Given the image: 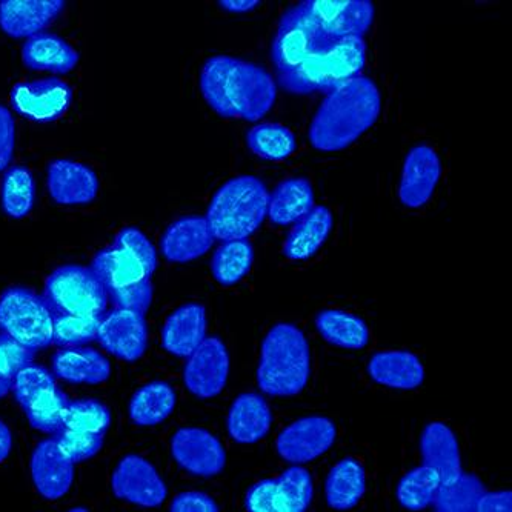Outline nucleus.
Instances as JSON below:
<instances>
[{
	"mask_svg": "<svg viewBox=\"0 0 512 512\" xmlns=\"http://www.w3.org/2000/svg\"><path fill=\"white\" fill-rule=\"evenodd\" d=\"M271 60L280 87L290 94L328 93L362 73L366 64L365 40L326 33L305 2L286 8L280 17Z\"/></svg>",
	"mask_w": 512,
	"mask_h": 512,
	"instance_id": "nucleus-1",
	"label": "nucleus"
},
{
	"mask_svg": "<svg viewBox=\"0 0 512 512\" xmlns=\"http://www.w3.org/2000/svg\"><path fill=\"white\" fill-rule=\"evenodd\" d=\"M199 85L208 107L223 119L257 122L276 105L273 76L239 57H210L200 71Z\"/></svg>",
	"mask_w": 512,
	"mask_h": 512,
	"instance_id": "nucleus-2",
	"label": "nucleus"
},
{
	"mask_svg": "<svg viewBox=\"0 0 512 512\" xmlns=\"http://www.w3.org/2000/svg\"><path fill=\"white\" fill-rule=\"evenodd\" d=\"M382 93L371 77L357 74L326 93L308 128L314 150L337 153L357 142L377 124Z\"/></svg>",
	"mask_w": 512,
	"mask_h": 512,
	"instance_id": "nucleus-3",
	"label": "nucleus"
},
{
	"mask_svg": "<svg viewBox=\"0 0 512 512\" xmlns=\"http://www.w3.org/2000/svg\"><path fill=\"white\" fill-rule=\"evenodd\" d=\"M311 377V348L305 333L293 323H277L263 337L257 385L273 397L302 393Z\"/></svg>",
	"mask_w": 512,
	"mask_h": 512,
	"instance_id": "nucleus-4",
	"label": "nucleus"
},
{
	"mask_svg": "<svg viewBox=\"0 0 512 512\" xmlns=\"http://www.w3.org/2000/svg\"><path fill=\"white\" fill-rule=\"evenodd\" d=\"M270 193L256 176H237L216 191L208 207L207 223L214 240H247L268 216Z\"/></svg>",
	"mask_w": 512,
	"mask_h": 512,
	"instance_id": "nucleus-5",
	"label": "nucleus"
},
{
	"mask_svg": "<svg viewBox=\"0 0 512 512\" xmlns=\"http://www.w3.org/2000/svg\"><path fill=\"white\" fill-rule=\"evenodd\" d=\"M156 268V248L142 231L133 227L117 233L113 245L99 251L91 263V270L107 293L150 279Z\"/></svg>",
	"mask_w": 512,
	"mask_h": 512,
	"instance_id": "nucleus-6",
	"label": "nucleus"
},
{
	"mask_svg": "<svg viewBox=\"0 0 512 512\" xmlns=\"http://www.w3.org/2000/svg\"><path fill=\"white\" fill-rule=\"evenodd\" d=\"M54 316L47 300L22 286L0 296V331L28 350H44L53 343Z\"/></svg>",
	"mask_w": 512,
	"mask_h": 512,
	"instance_id": "nucleus-7",
	"label": "nucleus"
},
{
	"mask_svg": "<svg viewBox=\"0 0 512 512\" xmlns=\"http://www.w3.org/2000/svg\"><path fill=\"white\" fill-rule=\"evenodd\" d=\"M45 296L54 314L102 317L108 293L91 268L67 265L57 268L45 283Z\"/></svg>",
	"mask_w": 512,
	"mask_h": 512,
	"instance_id": "nucleus-8",
	"label": "nucleus"
},
{
	"mask_svg": "<svg viewBox=\"0 0 512 512\" xmlns=\"http://www.w3.org/2000/svg\"><path fill=\"white\" fill-rule=\"evenodd\" d=\"M314 482L308 469L291 466L276 479L260 480L248 489L250 512H305L313 503Z\"/></svg>",
	"mask_w": 512,
	"mask_h": 512,
	"instance_id": "nucleus-9",
	"label": "nucleus"
},
{
	"mask_svg": "<svg viewBox=\"0 0 512 512\" xmlns=\"http://www.w3.org/2000/svg\"><path fill=\"white\" fill-rule=\"evenodd\" d=\"M230 376V354L220 337H205L183 368V382L199 399H213L222 393Z\"/></svg>",
	"mask_w": 512,
	"mask_h": 512,
	"instance_id": "nucleus-10",
	"label": "nucleus"
},
{
	"mask_svg": "<svg viewBox=\"0 0 512 512\" xmlns=\"http://www.w3.org/2000/svg\"><path fill=\"white\" fill-rule=\"evenodd\" d=\"M336 439L337 428L333 420L323 416L302 417L277 436V454L285 462L303 465L330 451Z\"/></svg>",
	"mask_w": 512,
	"mask_h": 512,
	"instance_id": "nucleus-11",
	"label": "nucleus"
},
{
	"mask_svg": "<svg viewBox=\"0 0 512 512\" xmlns=\"http://www.w3.org/2000/svg\"><path fill=\"white\" fill-rule=\"evenodd\" d=\"M111 488L117 499L142 508H157L168 496L167 485L153 463L137 454L125 456L117 463Z\"/></svg>",
	"mask_w": 512,
	"mask_h": 512,
	"instance_id": "nucleus-12",
	"label": "nucleus"
},
{
	"mask_svg": "<svg viewBox=\"0 0 512 512\" xmlns=\"http://www.w3.org/2000/svg\"><path fill=\"white\" fill-rule=\"evenodd\" d=\"M171 456L191 476H219L227 466V453L220 440L203 428H180L171 439Z\"/></svg>",
	"mask_w": 512,
	"mask_h": 512,
	"instance_id": "nucleus-13",
	"label": "nucleus"
},
{
	"mask_svg": "<svg viewBox=\"0 0 512 512\" xmlns=\"http://www.w3.org/2000/svg\"><path fill=\"white\" fill-rule=\"evenodd\" d=\"M73 102V88L64 80L40 79L17 84L11 91L16 113L37 124H50L67 113Z\"/></svg>",
	"mask_w": 512,
	"mask_h": 512,
	"instance_id": "nucleus-14",
	"label": "nucleus"
},
{
	"mask_svg": "<svg viewBox=\"0 0 512 512\" xmlns=\"http://www.w3.org/2000/svg\"><path fill=\"white\" fill-rule=\"evenodd\" d=\"M442 177V160L433 147L420 143L406 154L399 183L403 207L419 210L436 193Z\"/></svg>",
	"mask_w": 512,
	"mask_h": 512,
	"instance_id": "nucleus-15",
	"label": "nucleus"
},
{
	"mask_svg": "<svg viewBox=\"0 0 512 512\" xmlns=\"http://www.w3.org/2000/svg\"><path fill=\"white\" fill-rule=\"evenodd\" d=\"M97 340L117 359L136 362L148 348L147 320L142 314L116 308L100 319Z\"/></svg>",
	"mask_w": 512,
	"mask_h": 512,
	"instance_id": "nucleus-16",
	"label": "nucleus"
},
{
	"mask_svg": "<svg viewBox=\"0 0 512 512\" xmlns=\"http://www.w3.org/2000/svg\"><path fill=\"white\" fill-rule=\"evenodd\" d=\"M305 5L326 33L337 37L363 39L376 16L370 0H305Z\"/></svg>",
	"mask_w": 512,
	"mask_h": 512,
	"instance_id": "nucleus-17",
	"label": "nucleus"
},
{
	"mask_svg": "<svg viewBox=\"0 0 512 512\" xmlns=\"http://www.w3.org/2000/svg\"><path fill=\"white\" fill-rule=\"evenodd\" d=\"M47 187L51 199L59 205H88L96 200L100 182L84 163L57 159L48 165Z\"/></svg>",
	"mask_w": 512,
	"mask_h": 512,
	"instance_id": "nucleus-18",
	"label": "nucleus"
},
{
	"mask_svg": "<svg viewBox=\"0 0 512 512\" xmlns=\"http://www.w3.org/2000/svg\"><path fill=\"white\" fill-rule=\"evenodd\" d=\"M31 479L37 493L47 500H59L70 491L74 463L60 451L56 440L40 442L31 454Z\"/></svg>",
	"mask_w": 512,
	"mask_h": 512,
	"instance_id": "nucleus-19",
	"label": "nucleus"
},
{
	"mask_svg": "<svg viewBox=\"0 0 512 512\" xmlns=\"http://www.w3.org/2000/svg\"><path fill=\"white\" fill-rule=\"evenodd\" d=\"M64 8L62 0H4L0 30L13 39H30L50 27Z\"/></svg>",
	"mask_w": 512,
	"mask_h": 512,
	"instance_id": "nucleus-20",
	"label": "nucleus"
},
{
	"mask_svg": "<svg viewBox=\"0 0 512 512\" xmlns=\"http://www.w3.org/2000/svg\"><path fill=\"white\" fill-rule=\"evenodd\" d=\"M213 243L205 217H180L163 233L160 251L168 262L187 263L205 256Z\"/></svg>",
	"mask_w": 512,
	"mask_h": 512,
	"instance_id": "nucleus-21",
	"label": "nucleus"
},
{
	"mask_svg": "<svg viewBox=\"0 0 512 512\" xmlns=\"http://www.w3.org/2000/svg\"><path fill=\"white\" fill-rule=\"evenodd\" d=\"M207 310L200 303H187L168 316L162 328V346L176 357H190L207 337Z\"/></svg>",
	"mask_w": 512,
	"mask_h": 512,
	"instance_id": "nucleus-22",
	"label": "nucleus"
},
{
	"mask_svg": "<svg viewBox=\"0 0 512 512\" xmlns=\"http://www.w3.org/2000/svg\"><path fill=\"white\" fill-rule=\"evenodd\" d=\"M423 465L436 469L440 482H454L463 473L459 440L453 429L442 422H431L420 437Z\"/></svg>",
	"mask_w": 512,
	"mask_h": 512,
	"instance_id": "nucleus-23",
	"label": "nucleus"
},
{
	"mask_svg": "<svg viewBox=\"0 0 512 512\" xmlns=\"http://www.w3.org/2000/svg\"><path fill=\"white\" fill-rule=\"evenodd\" d=\"M273 413L260 394L245 393L237 397L228 413V434L242 445L259 442L270 433Z\"/></svg>",
	"mask_w": 512,
	"mask_h": 512,
	"instance_id": "nucleus-24",
	"label": "nucleus"
},
{
	"mask_svg": "<svg viewBox=\"0 0 512 512\" xmlns=\"http://www.w3.org/2000/svg\"><path fill=\"white\" fill-rule=\"evenodd\" d=\"M368 374L374 382L386 388L411 391L422 386L425 366L409 351H380L368 362Z\"/></svg>",
	"mask_w": 512,
	"mask_h": 512,
	"instance_id": "nucleus-25",
	"label": "nucleus"
},
{
	"mask_svg": "<svg viewBox=\"0 0 512 512\" xmlns=\"http://www.w3.org/2000/svg\"><path fill=\"white\" fill-rule=\"evenodd\" d=\"M53 371L68 383L99 385L111 374L110 360L87 346L62 348L53 357Z\"/></svg>",
	"mask_w": 512,
	"mask_h": 512,
	"instance_id": "nucleus-26",
	"label": "nucleus"
},
{
	"mask_svg": "<svg viewBox=\"0 0 512 512\" xmlns=\"http://www.w3.org/2000/svg\"><path fill=\"white\" fill-rule=\"evenodd\" d=\"M334 227L330 208L314 207L296 222L283 243V254L290 260H308L319 253Z\"/></svg>",
	"mask_w": 512,
	"mask_h": 512,
	"instance_id": "nucleus-27",
	"label": "nucleus"
},
{
	"mask_svg": "<svg viewBox=\"0 0 512 512\" xmlns=\"http://www.w3.org/2000/svg\"><path fill=\"white\" fill-rule=\"evenodd\" d=\"M22 62L30 70L67 74L79 64V53L62 37L39 33L22 47Z\"/></svg>",
	"mask_w": 512,
	"mask_h": 512,
	"instance_id": "nucleus-28",
	"label": "nucleus"
},
{
	"mask_svg": "<svg viewBox=\"0 0 512 512\" xmlns=\"http://www.w3.org/2000/svg\"><path fill=\"white\" fill-rule=\"evenodd\" d=\"M314 208V188L305 177H291L277 185L268 200V217L274 225L286 227L299 222Z\"/></svg>",
	"mask_w": 512,
	"mask_h": 512,
	"instance_id": "nucleus-29",
	"label": "nucleus"
},
{
	"mask_svg": "<svg viewBox=\"0 0 512 512\" xmlns=\"http://www.w3.org/2000/svg\"><path fill=\"white\" fill-rule=\"evenodd\" d=\"M366 489V473L362 463L353 457L337 462L325 482L326 503L337 511L354 508Z\"/></svg>",
	"mask_w": 512,
	"mask_h": 512,
	"instance_id": "nucleus-30",
	"label": "nucleus"
},
{
	"mask_svg": "<svg viewBox=\"0 0 512 512\" xmlns=\"http://www.w3.org/2000/svg\"><path fill=\"white\" fill-rule=\"evenodd\" d=\"M316 330L320 336L343 350H363L370 343V328L356 314L342 310H323L316 316Z\"/></svg>",
	"mask_w": 512,
	"mask_h": 512,
	"instance_id": "nucleus-31",
	"label": "nucleus"
},
{
	"mask_svg": "<svg viewBox=\"0 0 512 512\" xmlns=\"http://www.w3.org/2000/svg\"><path fill=\"white\" fill-rule=\"evenodd\" d=\"M177 396L170 383L156 380L137 389L130 402V419L139 426L165 422L176 408Z\"/></svg>",
	"mask_w": 512,
	"mask_h": 512,
	"instance_id": "nucleus-32",
	"label": "nucleus"
},
{
	"mask_svg": "<svg viewBox=\"0 0 512 512\" xmlns=\"http://www.w3.org/2000/svg\"><path fill=\"white\" fill-rule=\"evenodd\" d=\"M253 263V245L248 240H228L214 253L211 273L219 285L234 286L248 276Z\"/></svg>",
	"mask_w": 512,
	"mask_h": 512,
	"instance_id": "nucleus-33",
	"label": "nucleus"
},
{
	"mask_svg": "<svg viewBox=\"0 0 512 512\" xmlns=\"http://www.w3.org/2000/svg\"><path fill=\"white\" fill-rule=\"evenodd\" d=\"M36 200V182L27 167H13L5 173L0 188L2 211L11 219H24Z\"/></svg>",
	"mask_w": 512,
	"mask_h": 512,
	"instance_id": "nucleus-34",
	"label": "nucleus"
},
{
	"mask_svg": "<svg viewBox=\"0 0 512 512\" xmlns=\"http://www.w3.org/2000/svg\"><path fill=\"white\" fill-rule=\"evenodd\" d=\"M247 145L260 159L282 162L297 148L293 131L279 124H259L247 133Z\"/></svg>",
	"mask_w": 512,
	"mask_h": 512,
	"instance_id": "nucleus-35",
	"label": "nucleus"
},
{
	"mask_svg": "<svg viewBox=\"0 0 512 512\" xmlns=\"http://www.w3.org/2000/svg\"><path fill=\"white\" fill-rule=\"evenodd\" d=\"M486 488L474 474H460L451 483H440L434 496V509L439 512H476L477 503Z\"/></svg>",
	"mask_w": 512,
	"mask_h": 512,
	"instance_id": "nucleus-36",
	"label": "nucleus"
},
{
	"mask_svg": "<svg viewBox=\"0 0 512 512\" xmlns=\"http://www.w3.org/2000/svg\"><path fill=\"white\" fill-rule=\"evenodd\" d=\"M436 469L422 465L402 477L397 485L396 496L400 505L409 511H422L433 503L440 486Z\"/></svg>",
	"mask_w": 512,
	"mask_h": 512,
	"instance_id": "nucleus-37",
	"label": "nucleus"
},
{
	"mask_svg": "<svg viewBox=\"0 0 512 512\" xmlns=\"http://www.w3.org/2000/svg\"><path fill=\"white\" fill-rule=\"evenodd\" d=\"M70 400L57 386L34 397L24 409L28 422L40 433L54 434L65 425Z\"/></svg>",
	"mask_w": 512,
	"mask_h": 512,
	"instance_id": "nucleus-38",
	"label": "nucleus"
},
{
	"mask_svg": "<svg viewBox=\"0 0 512 512\" xmlns=\"http://www.w3.org/2000/svg\"><path fill=\"white\" fill-rule=\"evenodd\" d=\"M100 319L96 316H54L53 343L59 348L84 346L97 339Z\"/></svg>",
	"mask_w": 512,
	"mask_h": 512,
	"instance_id": "nucleus-39",
	"label": "nucleus"
},
{
	"mask_svg": "<svg viewBox=\"0 0 512 512\" xmlns=\"http://www.w3.org/2000/svg\"><path fill=\"white\" fill-rule=\"evenodd\" d=\"M111 423L110 409L94 399L76 400L70 402L65 416L67 428L87 433L105 434Z\"/></svg>",
	"mask_w": 512,
	"mask_h": 512,
	"instance_id": "nucleus-40",
	"label": "nucleus"
},
{
	"mask_svg": "<svg viewBox=\"0 0 512 512\" xmlns=\"http://www.w3.org/2000/svg\"><path fill=\"white\" fill-rule=\"evenodd\" d=\"M54 440L60 451L76 465V463L85 462L99 453L104 446V434L87 433V431H77V429L62 428L54 433Z\"/></svg>",
	"mask_w": 512,
	"mask_h": 512,
	"instance_id": "nucleus-41",
	"label": "nucleus"
},
{
	"mask_svg": "<svg viewBox=\"0 0 512 512\" xmlns=\"http://www.w3.org/2000/svg\"><path fill=\"white\" fill-rule=\"evenodd\" d=\"M33 360L34 351L20 345L7 334H0V397L10 393L17 373Z\"/></svg>",
	"mask_w": 512,
	"mask_h": 512,
	"instance_id": "nucleus-42",
	"label": "nucleus"
},
{
	"mask_svg": "<svg viewBox=\"0 0 512 512\" xmlns=\"http://www.w3.org/2000/svg\"><path fill=\"white\" fill-rule=\"evenodd\" d=\"M56 380L53 374L44 368V366L28 363L17 373L16 380L13 383L14 394L17 402L22 408L28 405L34 397L44 393L47 389L54 388Z\"/></svg>",
	"mask_w": 512,
	"mask_h": 512,
	"instance_id": "nucleus-43",
	"label": "nucleus"
},
{
	"mask_svg": "<svg viewBox=\"0 0 512 512\" xmlns=\"http://www.w3.org/2000/svg\"><path fill=\"white\" fill-rule=\"evenodd\" d=\"M153 283L150 279L140 280V282L131 283L124 288L108 291L111 302L117 310L134 311V313L145 316L153 303Z\"/></svg>",
	"mask_w": 512,
	"mask_h": 512,
	"instance_id": "nucleus-44",
	"label": "nucleus"
},
{
	"mask_svg": "<svg viewBox=\"0 0 512 512\" xmlns=\"http://www.w3.org/2000/svg\"><path fill=\"white\" fill-rule=\"evenodd\" d=\"M16 148V122L13 114L0 105V173L10 167Z\"/></svg>",
	"mask_w": 512,
	"mask_h": 512,
	"instance_id": "nucleus-45",
	"label": "nucleus"
},
{
	"mask_svg": "<svg viewBox=\"0 0 512 512\" xmlns=\"http://www.w3.org/2000/svg\"><path fill=\"white\" fill-rule=\"evenodd\" d=\"M170 511L174 512H219L220 506L217 505L213 497L199 491H188V493L179 494L174 497L170 505Z\"/></svg>",
	"mask_w": 512,
	"mask_h": 512,
	"instance_id": "nucleus-46",
	"label": "nucleus"
},
{
	"mask_svg": "<svg viewBox=\"0 0 512 512\" xmlns=\"http://www.w3.org/2000/svg\"><path fill=\"white\" fill-rule=\"evenodd\" d=\"M479 512H511L512 511V493L511 491H497V493H485L477 503Z\"/></svg>",
	"mask_w": 512,
	"mask_h": 512,
	"instance_id": "nucleus-47",
	"label": "nucleus"
},
{
	"mask_svg": "<svg viewBox=\"0 0 512 512\" xmlns=\"http://www.w3.org/2000/svg\"><path fill=\"white\" fill-rule=\"evenodd\" d=\"M217 5L223 10L230 11V13H248V11L259 7L260 2H257V0H223Z\"/></svg>",
	"mask_w": 512,
	"mask_h": 512,
	"instance_id": "nucleus-48",
	"label": "nucleus"
},
{
	"mask_svg": "<svg viewBox=\"0 0 512 512\" xmlns=\"http://www.w3.org/2000/svg\"><path fill=\"white\" fill-rule=\"evenodd\" d=\"M11 448H13V434H11L7 423L0 420V463H4L8 459Z\"/></svg>",
	"mask_w": 512,
	"mask_h": 512,
	"instance_id": "nucleus-49",
	"label": "nucleus"
},
{
	"mask_svg": "<svg viewBox=\"0 0 512 512\" xmlns=\"http://www.w3.org/2000/svg\"><path fill=\"white\" fill-rule=\"evenodd\" d=\"M71 511H76V512H87L88 509L87 508H71Z\"/></svg>",
	"mask_w": 512,
	"mask_h": 512,
	"instance_id": "nucleus-50",
	"label": "nucleus"
}]
</instances>
